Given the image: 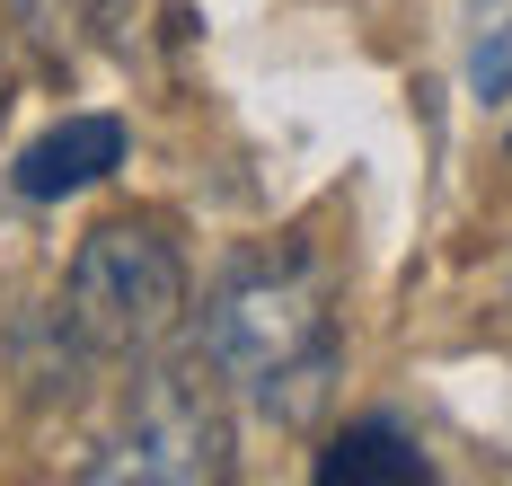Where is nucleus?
I'll return each mask as SVG.
<instances>
[{
  "label": "nucleus",
  "instance_id": "f257e3e1",
  "mask_svg": "<svg viewBox=\"0 0 512 486\" xmlns=\"http://www.w3.org/2000/svg\"><path fill=\"white\" fill-rule=\"evenodd\" d=\"M204 363L265 425H283V433L318 425L327 398H336V372H345V336H336V310H327V283L301 257L239 266L204 301Z\"/></svg>",
  "mask_w": 512,
  "mask_h": 486
},
{
  "label": "nucleus",
  "instance_id": "f03ea898",
  "mask_svg": "<svg viewBox=\"0 0 512 486\" xmlns=\"http://www.w3.org/2000/svg\"><path fill=\"white\" fill-rule=\"evenodd\" d=\"M62 327L89 363L159 354L186 327V257L142 221L89 230L80 257H71V283H62Z\"/></svg>",
  "mask_w": 512,
  "mask_h": 486
},
{
  "label": "nucleus",
  "instance_id": "7ed1b4c3",
  "mask_svg": "<svg viewBox=\"0 0 512 486\" xmlns=\"http://www.w3.org/2000/svg\"><path fill=\"white\" fill-rule=\"evenodd\" d=\"M89 486H221L230 478V407L212 363H151L124 389L106 460L80 469Z\"/></svg>",
  "mask_w": 512,
  "mask_h": 486
},
{
  "label": "nucleus",
  "instance_id": "20e7f679",
  "mask_svg": "<svg viewBox=\"0 0 512 486\" xmlns=\"http://www.w3.org/2000/svg\"><path fill=\"white\" fill-rule=\"evenodd\" d=\"M124 151H133V133H124L115 115H62L53 133H36V142L18 151L9 186H18L27 204H62V195H80V186L115 177V168H124Z\"/></svg>",
  "mask_w": 512,
  "mask_h": 486
},
{
  "label": "nucleus",
  "instance_id": "39448f33",
  "mask_svg": "<svg viewBox=\"0 0 512 486\" xmlns=\"http://www.w3.org/2000/svg\"><path fill=\"white\" fill-rule=\"evenodd\" d=\"M318 478L327 486H424L433 478V460L415 451L407 425H389V416H362V425L327 433V451H318Z\"/></svg>",
  "mask_w": 512,
  "mask_h": 486
},
{
  "label": "nucleus",
  "instance_id": "423d86ee",
  "mask_svg": "<svg viewBox=\"0 0 512 486\" xmlns=\"http://www.w3.org/2000/svg\"><path fill=\"white\" fill-rule=\"evenodd\" d=\"M468 89H477V98H512V18L477 36V54H468Z\"/></svg>",
  "mask_w": 512,
  "mask_h": 486
},
{
  "label": "nucleus",
  "instance_id": "0eeeda50",
  "mask_svg": "<svg viewBox=\"0 0 512 486\" xmlns=\"http://www.w3.org/2000/svg\"><path fill=\"white\" fill-rule=\"evenodd\" d=\"M0 107H9V71H0Z\"/></svg>",
  "mask_w": 512,
  "mask_h": 486
}]
</instances>
